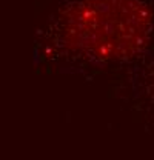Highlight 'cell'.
<instances>
[{"label":"cell","instance_id":"1","mask_svg":"<svg viewBox=\"0 0 154 160\" xmlns=\"http://www.w3.org/2000/svg\"><path fill=\"white\" fill-rule=\"evenodd\" d=\"M151 29L153 12L142 0H76L49 22L45 48L65 62L108 65L143 51Z\"/></svg>","mask_w":154,"mask_h":160}]
</instances>
